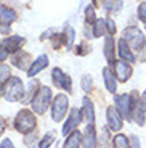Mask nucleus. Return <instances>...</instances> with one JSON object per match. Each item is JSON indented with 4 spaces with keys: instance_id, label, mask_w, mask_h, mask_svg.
<instances>
[{
    "instance_id": "7ed1b4c3",
    "label": "nucleus",
    "mask_w": 146,
    "mask_h": 148,
    "mask_svg": "<svg viewBox=\"0 0 146 148\" xmlns=\"http://www.w3.org/2000/svg\"><path fill=\"white\" fill-rule=\"evenodd\" d=\"M51 89L50 87H47V85H42L40 89H39V92L35 93V97H34V100L31 101V105H32V110L35 114L42 116L45 114V111L48 110V105H50V100H51Z\"/></svg>"
},
{
    "instance_id": "ddd939ff",
    "label": "nucleus",
    "mask_w": 146,
    "mask_h": 148,
    "mask_svg": "<svg viewBox=\"0 0 146 148\" xmlns=\"http://www.w3.org/2000/svg\"><path fill=\"white\" fill-rule=\"evenodd\" d=\"M114 73L121 82H127L132 77V66L127 64V61H116L114 63Z\"/></svg>"
},
{
    "instance_id": "2eb2a0df",
    "label": "nucleus",
    "mask_w": 146,
    "mask_h": 148,
    "mask_svg": "<svg viewBox=\"0 0 146 148\" xmlns=\"http://www.w3.org/2000/svg\"><path fill=\"white\" fill-rule=\"evenodd\" d=\"M84 148H96L95 124H87L84 132Z\"/></svg>"
},
{
    "instance_id": "bb28decb",
    "label": "nucleus",
    "mask_w": 146,
    "mask_h": 148,
    "mask_svg": "<svg viewBox=\"0 0 146 148\" xmlns=\"http://www.w3.org/2000/svg\"><path fill=\"white\" fill-rule=\"evenodd\" d=\"M11 77V71H10V66H7V64H0V87L5 84V82H8Z\"/></svg>"
},
{
    "instance_id": "5701e85b",
    "label": "nucleus",
    "mask_w": 146,
    "mask_h": 148,
    "mask_svg": "<svg viewBox=\"0 0 146 148\" xmlns=\"http://www.w3.org/2000/svg\"><path fill=\"white\" fill-rule=\"evenodd\" d=\"M106 32H108V29H106V19L104 18L96 19L95 24H93V37H101Z\"/></svg>"
},
{
    "instance_id": "a19ab883",
    "label": "nucleus",
    "mask_w": 146,
    "mask_h": 148,
    "mask_svg": "<svg viewBox=\"0 0 146 148\" xmlns=\"http://www.w3.org/2000/svg\"><path fill=\"white\" fill-rule=\"evenodd\" d=\"M141 106H143V110H145V113H146V90L141 95Z\"/></svg>"
},
{
    "instance_id": "72a5a7b5",
    "label": "nucleus",
    "mask_w": 146,
    "mask_h": 148,
    "mask_svg": "<svg viewBox=\"0 0 146 148\" xmlns=\"http://www.w3.org/2000/svg\"><path fill=\"white\" fill-rule=\"evenodd\" d=\"M138 18H140V21H143L146 24V2H143L138 7Z\"/></svg>"
},
{
    "instance_id": "393cba45",
    "label": "nucleus",
    "mask_w": 146,
    "mask_h": 148,
    "mask_svg": "<svg viewBox=\"0 0 146 148\" xmlns=\"http://www.w3.org/2000/svg\"><path fill=\"white\" fill-rule=\"evenodd\" d=\"M103 7H104L106 11H109V13H117L122 8V0H104L103 2Z\"/></svg>"
},
{
    "instance_id": "39448f33",
    "label": "nucleus",
    "mask_w": 146,
    "mask_h": 148,
    "mask_svg": "<svg viewBox=\"0 0 146 148\" xmlns=\"http://www.w3.org/2000/svg\"><path fill=\"white\" fill-rule=\"evenodd\" d=\"M68 105H69V100L64 93H59V95L55 97L53 105H51V119L55 122L63 121V118L68 113Z\"/></svg>"
},
{
    "instance_id": "a211bd4d",
    "label": "nucleus",
    "mask_w": 146,
    "mask_h": 148,
    "mask_svg": "<svg viewBox=\"0 0 146 148\" xmlns=\"http://www.w3.org/2000/svg\"><path fill=\"white\" fill-rule=\"evenodd\" d=\"M104 56L108 60V63L109 64H114V37L113 36H108L104 39Z\"/></svg>"
},
{
    "instance_id": "c756f323",
    "label": "nucleus",
    "mask_w": 146,
    "mask_h": 148,
    "mask_svg": "<svg viewBox=\"0 0 146 148\" xmlns=\"http://www.w3.org/2000/svg\"><path fill=\"white\" fill-rule=\"evenodd\" d=\"M35 140H37V132H31L29 135H26L24 137V145L29 148H35Z\"/></svg>"
},
{
    "instance_id": "9d476101",
    "label": "nucleus",
    "mask_w": 146,
    "mask_h": 148,
    "mask_svg": "<svg viewBox=\"0 0 146 148\" xmlns=\"http://www.w3.org/2000/svg\"><path fill=\"white\" fill-rule=\"evenodd\" d=\"M114 101H116V108H117V111L121 113V116H122V118L130 119V108H132L130 95H127V93L117 95L116 98H114Z\"/></svg>"
},
{
    "instance_id": "6ab92c4d",
    "label": "nucleus",
    "mask_w": 146,
    "mask_h": 148,
    "mask_svg": "<svg viewBox=\"0 0 146 148\" xmlns=\"http://www.w3.org/2000/svg\"><path fill=\"white\" fill-rule=\"evenodd\" d=\"M103 76H104L106 89L109 90L111 93H116V90H117V84H116V77H114V73L109 69V68H104V69H103Z\"/></svg>"
},
{
    "instance_id": "dca6fc26",
    "label": "nucleus",
    "mask_w": 146,
    "mask_h": 148,
    "mask_svg": "<svg viewBox=\"0 0 146 148\" xmlns=\"http://www.w3.org/2000/svg\"><path fill=\"white\" fill-rule=\"evenodd\" d=\"M119 55H121L122 61H128V63H133L135 61V56H133V53H132L130 50V45L127 44V40H125L124 37H122L121 40H119Z\"/></svg>"
},
{
    "instance_id": "1a4fd4ad",
    "label": "nucleus",
    "mask_w": 146,
    "mask_h": 148,
    "mask_svg": "<svg viewBox=\"0 0 146 148\" xmlns=\"http://www.w3.org/2000/svg\"><path fill=\"white\" fill-rule=\"evenodd\" d=\"M81 121H82V110H79V108H72L69 118H68V121H66L64 126H63V135H68L69 132L76 130V127L79 126V122Z\"/></svg>"
},
{
    "instance_id": "cd10ccee",
    "label": "nucleus",
    "mask_w": 146,
    "mask_h": 148,
    "mask_svg": "<svg viewBox=\"0 0 146 148\" xmlns=\"http://www.w3.org/2000/svg\"><path fill=\"white\" fill-rule=\"evenodd\" d=\"M55 142V132L51 130V132H47L45 134V137L40 140V143H39V148H48L51 143Z\"/></svg>"
},
{
    "instance_id": "9b49d317",
    "label": "nucleus",
    "mask_w": 146,
    "mask_h": 148,
    "mask_svg": "<svg viewBox=\"0 0 146 148\" xmlns=\"http://www.w3.org/2000/svg\"><path fill=\"white\" fill-rule=\"evenodd\" d=\"M106 116H108V127H109L113 132H119L124 124H122V116H121V113L117 111V108L109 106Z\"/></svg>"
},
{
    "instance_id": "6e6552de",
    "label": "nucleus",
    "mask_w": 146,
    "mask_h": 148,
    "mask_svg": "<svg viewBox=\"0 0 146 148\" xmlns=\"http://www.w3.org/2000/svg\"><path fill=\"white\" fill-rule=\"evenodd\" d=\"M16 19V13L11 8L0 3V29L3 32H10V24Z\"/></svg>"
},
{
    "instance_id": "f704fd0d",
    "label": "nucleus",
    "mask_w": 146,
    "mask_h": 148,
    "mask_svg": "<svg viewBox=\"0 0 146 148\" xmlns=\"http://www.w3.org/2000/svg\"><path fill=\"white\" fill-rule=\"evenodd\" d=\"M90 50H91V47H90V45H87V44L84 42V44H81L79 47H77L76 53H77V55H85V53H88Z\"/></svg>"
},
{
    "instance_id": "79ce46f5",
    "label": "nucleus",
    "mask_w": 146,
    "mask_h": 148,
    "mask_svg": "<svg viewBox=\"0 0 146 148\" xmlns=\"http://www.w3.org/2000/svg\"><path fill=\"white\" fill-rule=\"evenodd\" d=\"M0 97H2V87H0Z\"/></svg>"
},
{
    "instance_id": "423d86ee",
    "label": "nucleus",
    "mask_w": 146,
    "mask_h": 148,
    "mask_svg": "<svg viewBox=\"0 0 146 148\" xmlns=\"http://www.w3.org/2000/svg\"><path fill=\"white\" fill-rule=\"evenodd\" d=\"M136 92H132L130 101H132V108H130V119L133 122H136L138 126L145 124V110L141 106V100L138 97H135Z\"/></svg>"
},
{
    "instance_id": "4c0bfd02",
    "label": "nucleus",
    "mask_w": 146,
    "mask_h": 148,
    "mask_svg": "<svg viewBox=\"0 0 146 148\" xmlns=\"http://www.w3.org/2000/svg\"><path fill=\"white\" fill-rule=\"evenodd\" d=\"M0 148H15V147H13V143H11L10 138H3L2 143H0Z\"/></svg>"
},
{
    "instance_id": "e433bc0d",
    "label": "nucleus",
    "mask_w": 146,
    "mask_h": 148,
    "mask_svg": "<svg viewBox=\"0 0 146 148\" xmlns=\"http://www.w3.org/2000/svg\"><path fill=\"white\" fill-rule=\"evenodd\" d=\"M130 148H140V140L136 135H132L130 137Z\"/></svg>"
},
{
    "instance_id": "f257e3e1",
    "label": "nucleus",
    "mask_w": 146,
    "mask_h": 148,
    "mask_svg": "<svg viewBox=\"0 0 146 148\" xmlns=\"http://www.w3.org/2000/svg\"><path fill=\"white\" fill-rule=\"evenodd\" d=\"M15 129L19 134H27L34 132L37 129V118L31 110H21L15 118Z\"/></svg>"
},
{
    "instance_id": "f8f14e48",
    "label": "nucleus",
    "mask_w": 146,
    "mask_h": 148,
    "mask_svg": "<svg viewBox=\"0 0 146 148\" xmlns=\"http://www.w3.org/2000/svg\"><path fill=\"white\" fill-rule=\"evenodd\" d=\"M31 61H32V58H31V55L27 52H18L11 58V64L19 68L21 71H29V68L32 66Z\"/></svg>"
},
{
    "instance_id": "4be33fe9",
    "label": "nucleus",
    "mask_w": 146,
    "mask_h": 148,
    "mask_svg": "<svg viewBox=\"0 0 146 148\" xmlns=\"http://www.w3.org/2000/svg\"><path fill=\"white\" fill-rule=\"evenodd\" d=\"M81 143H82V134L79 130H74L69 137H68V140L64 142V147L63 148H79Z\"/></svg>"
},
{
    "instance_id": "2f4dec72",
    "label": "nucleus",
    "mask_w": 146,
    "mask_h": 148,
    "mask_svg": "<svg viewBox=\"0 0 146 148\" xmlns=\"http://www.w3.org/2000/svg\"><path fill=\"white\" fill-rule=\"evenodd\" d=\"M91 76H84V77H82V89L85 90V92H90L91 90V87H93V85H91Z\"/></svg>"
},
{
    "instance_id": "473e14b6",
    "label": "nucleus",
    "mask_w": 146,
    "mask_h": 148,
    "mask_svg": "<svg viewBox=\"0 0 146 148\" xmlns=\"http://www.w3.org/2000/svg\"><path fill=\"white\" fill-rule=\"evenodd\" d=\"M106 29H108V34H109V36H114V34H116V23L111 18H106Z\"/></svg>"
},
{
    "instance_id": "7c9ffc66",
    "label": "nucleus",
    "mask_w": 146,
    "mask_h": 148,
    "mask_svg": "<svg viewBox=\"0 0 146 148\" xmlns=\"http://www.w3.org/2000/svg\"><path fill=\"white\" fill-rule=\"evenodd\" d=\"M85 16H87V23H88V24H95V21H96L95 10H93L91 5H88V7H87V10H85Z\"/></svg>"
},
{
    "instance_id": "20e7f679",
    "label": "nucleus",
    "mask_w": 146,
    "mask_h": 148,
    "mask_svg": "<svg viewBox=\"0 0 146 148\" xmlns=\"http://www.w3.org/2000/svg\"><path fill=\"white\" fill-rule=\"evenodd\" d=\"M124 39L127 40V44L130 45V48H135V50H138V52L146 45L143 32L138 29V27H133V26L125 27L124 29Z\"/></svg>"
},
{
    "instance_id": "a878e982",
    "label": "nucleus",
    "mask_w": 146,
    "mask_h": 148,
    "mask_svg": "<svg viewBox=\"0 0 146 148\" xmlns=\"http://www.w3.org/2000/svg\"><path fill=\"white\" fill-rule=\"evenodd\" d=\"M113 147L114 148H130V145H128V138L125 137L124 134H119V135L114 137Z\"/></svg>"
},
{
    "instance_id": "412c9836",
    "label": "nucleus",
    "mask_w": 146,
    "mask_h": 148,
    "mask_svg": "<svg viewBox=\"0 0 146 148\" xmlns=\"http://www.w3.org/2000/svg\"><path fill=\"white\" fill-rule=\"evenodd\" d=\"M40 82L39 81H31L29 82V85H27V93H24V98H23V103H29V101H32L34 100V97H35V93L39 92V89H40Z\"/></svg>"
},
{
    "instance_id": "37998d69",
    "label": "nucleus",
    "mask_w": 146,
    "mask_h": 148,
    "mask_svg": "<svg viewBox=\"0 0 146 148\" xmlns=\"http://www.w3.org/2000/svg\"><path fill=\"white\" fill-rule=\"evenodd\" d=\"M93 2H95V3H96V0H93Z\"/></svg>"
},
{
    "instance_id": "ea45409f",
    "label": "nucleus",
    "mask_w": 146,
    "mask_h": 148,
    "mask_svg": "<svg viewBox=\"0 0 146 148\" xmlns=\"http://www.w3.org/2000/svg\"><path fill=\"white\" fill-rule=\"evenodd\" d=\"M5 127H7V124H5V119L0 116V135L3 134V130H5Z\"/></svg>"
},
{
    "instance_id": "b1692460",
    "label": "nucleus",
    "mask_w": 146,
    "mask_h": 148,
    "mask_svg": "<svg viewBox=\"0 0 146 148\" xmlns=\"http://www.w3.org/2000/svg\"><path fill=\"white\" fill-rule=\"evenodd\" d=\"M74 36H76V32H74V29L71 26H66L64 32H61V37H63V45H66L68 48H71V45L74 44Z\"/></svg>"
},
{
    "instance_id": "f3484780",
    "label": "nucleus",
    "mask_w": 146,
    "mask_h": 148,
    "mask_svg": "<svg viewBox=\"0 0 146 148\" xmlns=\"http://www.w3.org/2000/svg\"><path fill=\"white\" fill-rule=\"evenodd\" d=\"M48 66V58L45 55H40L39 56V58L35 60V61H34L32 63V66L29 68V71H27V76H29V77H32V76H35L37 73H40L42 69H44V68H47Z\"/></svg>"
},
{
    "instance_id": "aec40b11",
    "label": "nucleus",
    "mask_w": 146,
    "mask_h": 148,
    "mask_svg": "<svg viewBox=\"0 0 146 148\" xmlns=\"http://www.w3.org/2000/svg\"><path fill=\"white\" fill-rule=\"evenodd\" d=\"M84 116H85V121L88 124H93L95 122V111H93V103L88 97H84Z\"/></svg>"
},
{
    "instance_id": "58836bf2",
    "label": "nucleus",
    "mask_w": 146,
    "mask_h": 148,
    "mask_svg": "<svg viewBox=\"0 0 146 148\" xmlns=\"http://www.w3.org/2000/svg\"><path fill=\"white\" fill-rule=\"evenodd\" d=\"M138 60H140V61H143V63H146V45L138 52Z\"/></svg>"
},
{
    "instance_id": "f03ea898",
    "label": "nucleus",
    "mask_w": 146,
    "mask_h": 148,
    "mask_svg": "<svg viewBox=\"0 0 146 148\" xmlns=\"http://www.w3.org/2000/svg\"><path fill=\"white\" fill-rule=\"evenodd\" d=\"M24 84L19 77L13 76L10 77V81L5 84V89H3V97L7 101H11V103H15V101H21L24 98Z\"/></svg>"
},
{
    "instance_id": "c85d7f7f",
    "label": "nucleus",
    "mask_w": 146,
    "mask_h": 148,
    "mask_svg": "<svg viewBox=\"0 0 146 148\" xmlns=\"http://www.w3.org/2000/svg\"><path fill=\"white\" fill-rule=\"evenodd\" d=\"M109 138H111V135H109V132H108V129L103 127V129H101V135H100V148H109V145H108Z\"/></svg>"
},
{
    "instance_id": "0eeeda50",
    "label": "nucleus",
    "mask_w": 146,
    "mask_h": 148,
    "mask_svg": "<svg viewBox=\"0 0 146 148\" xmlns=\"http://www.w3.org/2000/svg\"><path fill=\"white\" fill-rule=\"evenodd\" d=\"M51 81H53V84L58 87V89H63L66 90L68 93H72V81H71V77L68 76V74H64L59 68H55V69L51 71Z\"/></svg>"
},
{
    "instance_id": "c9c22d12",
    "label": "nucleus",
    "mask_w": 146,
    "mask_h": 148,
    "mask_svg": "<svg viewBox=\"0 0 146 148\" xmlns=\"http://www.w3.org/2000/svg\"><path fill=\"white\" fill-rule=\"evenodd\" d=\"M7 56H8V50L5 48L3 44H0V63H2V61L7 58Z\"/></svg>"
},
{
    "instance_id": "4468645a",
    "label": "nucleus",
    "mask_w": 146,
    "mask_h": 148,
    "mask_svg": "<svg viewBox=\"0 0 146 148\" xmlns=\"http://www.w3.org/2000/svg\"><path fill=\"white\" fill-rule=\"evenodd\" d=\"M2 44L5 45L8 53H18L21 50V47L26 44V39L24 37H19V36H11V37H7Z\"/></svg>"
}]
</instances>
